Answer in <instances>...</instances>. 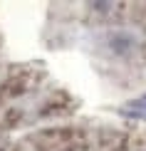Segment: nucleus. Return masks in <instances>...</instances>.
I'll use <instances>...</instances> for the list:
<instances>
[{"mask_svg": "<svg viewBox=\"0 0 146 151\" xmlns=\"http://www.w3.org/2000/svg\"><path fill=\"white\" fill-rule=\"evenodd\" d=\"M119 114H124L129 119H139V122H146V94H141V97H136V99H131V102L122 104Z\"/></svg>", "mask_w": 146, "mask_h": 151, "instance_id": "1", "label": "nucleus"}]
</instances>
